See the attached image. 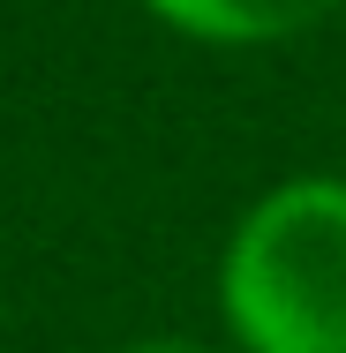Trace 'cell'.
<instances>
[{"label": "cell", "mask_w": 346, "mask_h": 353, "mask_svg": "<svg viewBox=\"0 0 346 353\" xmlns=\"http://www.w3.org/2000/svg\"><path fill=\"white\" fill-rule=\"evenodd\" d=\"M218 308L249 353H346V181L301 173L256 196L218 256Z\"/></svg>", "instance_id": "6da1fadb"}, {"label": "cell", "mask_w": 346, "mask_h": 353, "mask_svg": "<svg viewBox=\"0 0 346 353\" xmlns=\"http://www.w3.org/2000/svg\"><path fill=\"white\" fill-rule=\"evenodd\" d=\"M339 8L346 0H151L158 23H173L181 38H204V46H286Z\"/></svg>", "instance_id": "7a4b0ae2"}, {"label": "cell", "mask_w": 346, "mask_h": 353, "mask_svg": "<svg viewBox=\"0 0 346 353\" xmlns=\"http://www.w3.org/2000/svg\"><path fill=\"white\" fill-rule=\"evenodd\" d=\"M121 353H211V346H196V339H136V346H121Z\"/></svg>", "instance_id": "3957f363"}]
</instances>
